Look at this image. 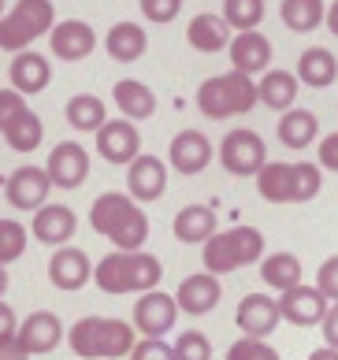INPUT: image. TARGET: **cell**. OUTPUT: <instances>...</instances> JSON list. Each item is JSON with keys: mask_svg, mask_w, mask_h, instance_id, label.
<instances>
[{"mask_svg": "<svg viewBox=\"0 0 338 360\" xmlns=\"http://www.w3.org/2000/svg\"><path fill=\"white\" fill-rule=\"evenodd\" d=\"M223 297V286H220V275L212 271H197V275H186L179 283V293H175V304L179 312L186 316H205L212 312Z\"/></svg>", "mask_w": 338, "mask_h": 360, "instance_id": "9a60e30c", "label": "cell"}, {"mask_svg": "<svg viewBox=\"0 0 338 360\" xmlns=\"http://www.w3.org/2000/svg\"><path fill=\"white\" fill-rule=\"evenodd\" d=\"M320 138V123H316V115L313 112H305V108H287L279 119V141L287 145V149H308Z\"/></svg>", "mask_w": 338, "mask_h": 360, "instance_id": "83f0119b", "label": "cell"}, {"mask_svg": "<svg viewBox=\"0 0 338 360\" xmlns=\"http://www.w3.org/2000/svg\"><path fill=\"white\" fill-rule=\"evenodd\" d=\"M323 312H327V297L316 286L297 283V286L279 293V316L294 327H320Z\"/></svg>", "mask_w": 338, "mask_h": 360, "instance_id": "9c48e42d", "label": "cell"}, {"mask_svg": "<svg viewBox=\"0 0 338 360\" xmlns=\"http://www.w3.org/2000/svg\"><path fill=\"white\" fill-rule=\"evenodd\" d=\"M138 8H142V15L149 22L164 26V22H171L182 11V0H138Z\"/></svg>", "mask_w": 338, "mask_h": 360, "instance_id": "ab89813d", "label": "cell"}, {"mask_svg": "<svg viewBox=\"0 0 338 360\" xmlns=\"http://www.w3.org/2000/svg\"><path fill=\"white\" fill-rule=\"evenodd\" d=\"M4 141H8L15 153H34L37 145L45 141V123H42V119H37L30 108H26L23 115H15V119L8 123V130H4Z\"/></svg>", "mask_w": 338, "mask_h": 360, "instance_id": "d6a6232c", "label": "cell"}, {"mask_svg": "<svg viewBox=\"0 0 338 360\" xmlns=\"http://www.w3.org/2000/svg\"><path fill=\"white\" fill-rule=\"evenodd\" d=\"M338 78V60L334 52H327L323 45H313L301 52V60H297V82H305L308 89H323L331 86Z\"/></svg>", "mask_w": 338, "mask_h": 360, "instance_id": "4316f807", "label": "cell"}, {"mask_svg": "<svg viewBox=\"0 0 338 360\" xmlns=\"http://www.w3.org/2000/svg\"><path fill=\"white\" fill-rule=\"evenodd\" d=\"M8 78H11V89H15V93H23V97H34V93H45V89H49L52 68H49V60L42 56V52L23 49V52H15V56H11Z\"/></svg>", "mask_w": 338, "mask_h": 360, "instance_id": "44dd1931", "label": "cell"}, {"mask_svg": "<svg viewBox=\"0 0 338 360\" xmlns=\"http://www.w3.org/2000/svg\"><path fill=\"white\" fill-rule=\"evenodd\" d=\"M264 19V0H223V22L231 30H256Z\"/></svg>", "mask_w": 338, "mask_h": 360, "instance_id": "e575fe53", "label": "cell"}, {"mask_svg": "<svg viewBox=\"0 0 338 360\" xmlns=\"http://www.w3.org/2000/svg\"><path fill=\"white\" fill-rule=\"evenodd\" d=\"M294 101H297V75L268 68L264 78L256 82V104H268L272 112H287L294 108Z\"/></svg>", "mask_w": 338, "mask_h": 360, "instance_id": "cb8c5ba5", "label": "cell"}, {"mask_svg": "<svg viewBox=\"0 0 338 360\" xmlns=\"http://www.w3.org/2000/svg\"><path fill=\"white\" fill-rule=\"evenodd\" d=\"M231 26L223 22V15H208V11H201V15L190 19L186 26V41H190L197 52H223L231 45Z\"/></svg>", "mask_w": 338, "mask_h": 360, "instance_id": "603a6c76", "label": "cell"}, {"mask_svg": "<svg viewBox=\"0 0 338 360\" xmlns=\"http://www.w3.org/2000/svg\"><path fill=\"white\" fill-rule=\"evenodd\" d=\"M4 290H8V264H0V297H4Z\"/></svg>", "mask_w": 338, "mask_h": 360, "instance_id": "f907efd6", "label": "cell"}, {"mask_svg": "<svg viewBox=\"0 0 338 360\" xmlns=\"http://www.w3.org/2000/svg\"><path fill=\"white\" fill-rule=\"evenodd\" d=\"M97 153L108 160V164H130V160L142 153L138 127L127 123V119H108V123L97 130Z\"/></svg>", "mask_w": 338, "mask_h": 360, "instance_id": "e0dca14e", "label": "cell"}, {"mask_svg": "<svg viewBox=\"0 0 338 360\" xmlns=\"http://www.w3.org/2000/svg\"><path fill=\"white\" fill-rule=\"evenodd\" d=\"M0 15H4V0H0Z\"/></svg>", "mask_w": 338, "mask_h": 360, "instance_id": "816d5d0a", "label": "cell"}, {"mask_svg": "<svg viewBox=\"0 0 338 360\" xmlns=\"http://www.w3.org/2000/svg\"><path fill=\"white\" fill-rule=\"evenodd\" d=\"M175 316H179V304L164 290H145L134 301V330H142L145 338H164L175 327Z\"/></svg>", "mask_w": 338, "mask_h": 360, "instance_id": "ba28073f", "label": "cell"}, {"mask_svg": "<svg viewBox=\"0 0 338 360\" xmlns=\"http://www.w3.org/2000/svg\"><path fill=\"white\" fill-rule=\"evenodd\" d=\"M130 360H175V349L164 338H142V342H134Z\"/></svg>", "mask_w": 338, "mask_h": 360, "instance_id": "60d3db41", "label": "cell"}, {"mask_svg": "<svg viewBox=\"0 0 338 360\" xmlns=\"http://www.w3.org/2000/svg\"><path fill=\"white\" fill-rule=\"evenodd\" d=\"M316 164L320 167H327V171H338V130L327 138H320L316 145Z\"/></svg>", "mask_w": 338, "mask_h": 360, "instance_id": "ee69618b", "label": "cell"}, {"mask_svg": "<svg viewBox=\"0 0 338 360\" xmlns=\"http://www.w3.org/2000/svg\"><path fill=\"white\" fill-rule=\"evenodd\" d=\"M49 182L60 186V190H78L89 175V153L78 141H60L56 149L49 153Z\"/></svg>", "mask_w": 338, "mask_h": 360, "instance_id": "30bf717a", "label": "cell"}, {"mask_svg": "<svg viewBox=\"0 0 338 360\" xmlns=\"http://www.w3.org/2000/svg\"><path fill=\"white\" fill-rule=\"evenodd\" d=\"M26 252V226L15 219H0V264H11Z\"/></svg>", "mask_w": 338, "mask_h": 360, "instance_id": "8d00e7d4", "label": "cell"}, {"mask_svg": "<svg viewBox=\"0 0 338 360\" xmlns=\"http://www.w3.org/2000/svg\"><path fill=\"white\" fill-rule=\"evenodd\" d=\"M227 360H282V356L268 345V338H246L242 335L231 349H227Z\"/></svg>", "mask_w": 338, "mask_h": 360, "instance_id": "f35d334b", "label": "cell"}, {"mask_svg": "<svg viewBox=\"0 0 338 360\" xmlns=\"http://www.w3.org/2000/svg\"><path fill=\"white\" fill-rule=\"evenodd\" d=\"M308 360H338V349H331V345H320V349L308 353Z\"/></svg>", "mask_w": 338, "mask_h": 360, "instance_id": "c3c4849f", "label": "cell"}, {"mask_svg": "<svg viewBox=\"0 0 338 360\" xmlns=\"http://www.w3.org/2000/svg\"><path fill=\"white\" fill-rule=\"evenodd\" d=\"M112 97H115L119 112H123L127 119H149L156 112V93L149 89L145 82H138V78H119Z\"/></svg>", "mask_w": 338, "mask_h": 360, "instance_id": "f1b7e54d", "label": "cell"}, {"mask_svg": "<svg viewBox=\"0 0 338 360\" xmlns=\"http://www.w3.org/2000/svg\"><path fill=\"white\" fill-rule=\"evenodd\" d=\"M89 278H93V268H89V257H86L82 249L60 245L56 252H52V260H49V283L56 286V290L75 293V290H82Z\"/></svg>", "mask_w": 338, "mask_h": 360, "instance_id": "ac0fdd59", "label": "cell"}, {"mask_svg": "<svg viewBox=\"0 0 338 360\" xmlns=\"http://www.w3.org/2000/svg\"><path fill=\"white\" fill-rule=\"evenodd\" d=\"M253 104H256V82L249 75H238V71L215 75L208 82H201V89H197V108L208 119L246 115Z\"/></svg>", "mask_w": 338, "mask_h": 360, "instance_id": "5b68a950", "label": "cell"}, {"mask_svg": "<svg viewBox=\"0 0 338 360\" xmlns=\"http://www.w3.org/2000/svg\"><path fill=\"white\" fill-rule=\"evenodd\" d=\"M52 26H56L52 0H15V4L0 15V49L15 56V52L30 49L34 37L49 34Z\"/></svg>", "mask_w": 338, "mask_h": 360, "instance_id": "277c9868", "label": "cell"}, {"mask_svg": "<svg viewBox=\"0 0 338 360\" xmlns=\"http://www.w3.org/2000/svg\"><path fill=\"white\" fill-rule=\"evenodd\" d=\"M212 234H215V212L208 205H186L179 216H175V238L186 245L208 242Z\"/></svg>", "mask_w": 338, "mask_h": 360, "instance_id": "f546056e", "label": "cell"}, {"mask_svg": "<svg viewBox=\"0 0 338 360\" xmlns=\"http://www.w3.org/2000/svg\"><path fill=\"white\" fill-rule=\"evenodd\" d=\"M264 257V234L256 226H231V231H215L205 242V271L227 275L246 264H256Z\"/></svg>", "mask_w": 338, "mask_h": 360, "instance_id": "3957f363", "label": "cell"}, {"mask_svg": "<svg viewBox=\"0 0 338 360\" xmlns=\"http://www.w3.org/2000/svg\"><path fill=\"white\" fill-rule=\"evenodd\" d=\"M220 164L231 171V175H238V179L256 175V171L268 164L264 138L256 134V130H249V127L231 130V134L223 138V145H220Z\"/></svg>", "mask_w": 338, "mask_h": 360, "instance_id": "8992f818", "label": "cell"}, {"mask_svg": "<svg viewBox=\"0 0 338 360\" xmlns=\"http://www.w3.org/2000/svg\"><path fill=\"white\" fill-rule=\"evenodd\" d=\"M127 190L134 201H160L168 190V167L164 160L149 156V153H138L127 164Z\"/></svg>", "mask_w": 338, "mask_h": 360, "instance_id": "7c38bea8", "label": "cell"}, {"mask_svg": "<svg viewBox=\"0 0 338 360\" xmlns=\"http://www.w3.org/2000/svg\"><path fill=\"white\" fill-rule=\"evenodd\" d=\"M234 323L246 338H268L282 323L279 301L268 297V293H246L242 304H238V312H234Z\"/></svg>", "mask_w": 338, "mask_h": 360, "instance_id": "8fae6325", "label": "cell"}, {"mask_svg": "<svg viewBox=\"0 0 338 360\" xmlns=\"http://www.w3.org/2000/svg\"><path fill=\"white\" fill-rule=\"evenodd\" d=\"M78 231V216L67 205H42L30 219V234L37 238L42 245H67Z\"/></svg>", "mask_w": 338, "mask_h": 360, "instance_id": "ffe728a7", "label": "cell"}, {"mask_svg": "<svg viewBox=\"0 0 338 360\" xmlns=\"http://www.w3.org/2000/svg\"><path fill=\"white\" fill-rule=\"evenodd\" d=\"M256 193L268 205H294V164L272 160L256 171Z\"/></svg>", "mask_w": 338, "mask_h": 360, "instance_id": "d4e9b609", "label": "cell"}, {"mask_svg": "<svg viewBox=\"0 0 338 360\" xmlns=\"http://www.w3.org/2000/svg\"><path fill=\"white\" fill-rule=\"evenodd\" d=\"M227 52H231V71L238 75H261L268 71V63H272V41L261 34V30H242L231 37V45H227Z\"/></svg>", "mask_w": 338, "mask_h": 360, "instance_id": "d6986e66", "label": "cell"}, {"mask_svg": "<svg viewBox=\"0 0 338 360\" xmlns=\"http://www.w3.org/2000/svg\"><path fill=\"white\" fill-rule=\"evenodd\" d=\"M134 212H138V201L130 193H101L89 208V226L104 238H112L119 226H123Z\"/></svg>", "mask_w": 338, "mask_h": 360, "instance_id": "7402d4cb", "label": "cell"}, {"mask_svg": "<svg viewBox=\"0 0 338 360\" xmlns=\"http://www.w3.org/2000/svg\"><path fill=\"white\" fill-rule=\"evenodd\" d=\"M171 349H175V360H208L212 356V342L201 335V330H182Z\"/></svg>", "mask_w": 338, "mask_h": 360, "instance_id": "74e56055", "label": "cell"}, {"mask_svg": "<svg viewBox=\"0 0 338 360\" xmlns=\"http://www.w3.org/2000/svg\"><path fill=\"white\" fill-rule=\"evenodd\" d=\"M67 123L75 130H82V134H97V130L108 123V108L101 97H93V93H78V97L67 101Z\"/></svg>", "mask_w": 338, "mask_h": 360, "instance_id": "4dcf8cb0", "label": "cell"}, {"mask_svg": "<svg viewBox=\"0 0 338 360\" xmlns=\"http://www.w3.org/2000/svg\"><path fill=\"white\" fill-rule=\"evenodd\" d=\"M212 156H215V149L201 130H179L171 138V149H168V160L179 175H201L212 164Z\"/></svg>", "mask_w": 338, "mask_h": 360, "instance_id": "2e32d148", "label": "cell"}, {"mask_svg": "<svg viewBox=\"0 0 338 360\" xmlns=\"http://www.w3.org/2000/svg\"><path fill=\"white\" fill-rule=\"evenodd\" d=\"M15 338H19V345L30 356H42V353H52L60 345V338H67V330H63V323H60V316L56 312H30L19 323V330H15Z\"/></svg>", "mask_w": 338, "mask_h": 360, "instance_id": "4fadbf2b", "label": "cell"}, {"mask_svg": "<svg viewBox=\"0 0 338 360\" xmlns=\"http://www.w3.org/2000/svg\"><path fill=\"white\" fill-rule=\"evenodd\" d=\"M26 112V97L23 93H15V89H0V134L8 130V123L15 115H23Z\"/></svg>", "mask_w": 338, "mask_h": 360, "instance_id": "7bdbcfd3", "label": "cell"}, {"mask_svg": "<svg viewBox=\"0 0 338 360\" xmlns=\"http://www.w3.org/2000/svg\"><path fill=\"white\" fill-rule=\"evenodd\" d=\"M104 49H108V56H112L115 63H134V60L145 56L149 34L142 30L138 22H115L112 30H108V37H104Z\"/></svg>", "mask_w": 338, "mask_h": 360, "instance_id": "484cf974", "label": "cell"}, {"mask_svg": "<svg viewBox=\"0 0 338 360\" xmlns=\"http://www.w3.org/2000/svg\"><path fill=\"white\" fill-rule=\"evenodd\" d=\"M279 15L294 34H313L327 15V8H323V0H282Z\"/></svg>", "mask_w": 338, "mask_h": 360, "instance_id": "836d02e7", "label": "cell"}, {"mask_svg": "<svg viewBox=\"0 0 338 360\" xmlns=\"http://www.w3.org/2000/svg\"><path fill=\"white\" fill-rule=\"evenodd\" d=\"M138 330L123 319L112 316H82L78 323L67 330V345H71L75 356L82 360H119L134 349V338Z\"/></svg>", "mask_w": 338, "mask_h": 360, "instance_id": "7a4b0ae2", "label": "cell"}, {"mask_svg": "<svg viewBox=\"0 0 338 360\" xmlns=\"http://www.w3.org/2000/svg\"><path fill=\"white\" fill-rule=\"evenodd\" d=\"M323 186V167L320 164H308V160H297L294 164V205H305L313 201Z\"/></svg>", "mask_w": 338, "mask_h": 360, "instance_id": "d590c367", "label": "cell"}, {"mask_svg": "<svg viewBox=\"0 0 338 360\" xmlns=\"http://www.w3.org/2000/svg\"><path fill=\"white\" fill-rule=\"evenodd\" d=\"M320 327H323V338H327V345H331V349H338V301L327 304V312H323Z\"/></svg>", "mask_w": 338, "mask_h": 360, "instance_id": "f6af8a7d", "label": "cell"}, {"mask_svg": "<svg viewBox=\"0 0 338 360\" xmlns=\"http://www.w3.org/2000/svg\"><path fill=\"white\" fill-rule=\"evenodd\" d=\"M316 290L327 301H338V257H327L316 271Z\"/></svg>", "mask_w": 338, "mask_h": 360, "instance_id": "b9f144b4", "label": "cell"}, {"mask_svg": "<svg viewBox=\"0 0 338 360\" xmlns=\"http://www.w3.org/2000/svg\"><path fill=\"white\" fill-rule=\"evenodd\" d=\"M4 193H8V205L19 208V212H37L42 205H49V193H52V182H49V171L45 167H34V164H23L8 175L4 182Z\"/></svg>", "mask_w": 338, "mask_h": 360, "instance_id": "52a82bcc", "label": "cell"}, {"mask_svg": "<svg viewBox=\"0 0 338 360\" xmlns=\"http://www.w3.org/2000/svg\"><path fill=\"white\" fill-rule=\"evenodd\" d=\"M160 278H164V268H160V260L153 257V252H108V257L93 268V283H97V290L104 293H145V290H156Z\"/></svg>", "mask_w": 338, "mask_h": 360, "instance_id": "6da1fadb", "label": "cell"}, {"mask_svg": "<svg viewBox=\"0 0 338 360\" xmlns=\"http://www.w3.org/2000/svg\"><path fill=\"white\" fill-rule=\"evenodd\" d=\"M0 360H30V353L19 345V338H8L4 345H0Z\"/></svg>", "mask_w": 338, "mask_h": 360, "instance_id": "7dc6e473", "label": "cell"}, {"mask_svg": "<svg viewBox=\"0 0 338 360\" xmlns=\"http://www.w3.org/2000/svg\"><path fill=\"white\" fill-rule=\"evenodd\" d=\"M323 19H327V30L338 37V0H334V4L327 8V15H323Z\"/></svg>", "mask_w": 338, "mask_h": 360, "instance_id": "681fc988", "label": "cell"}, {"mask_svg": "<svg viewBox=\"0 0 338 360\" xmlns=\"http://www.w3.org/2000/svg\"><path fill=\"white\" fill-rule=\"evenodd\" d=\"M261 278L272 290H290L301 283V260L294 252H272V257H261Z\"/></svg>", "mask_w": 338, "mask_h": 360, "instance_id": "1f68e13d", "label": "cell"}, {"mask_svg": "<svg viewBox=\"0 0 338 360\" xmlns=\"http://www.w3.org/2000/svg\"><path fill=\"white\" fill-rule=\"evenodd\" d=\"M15 330H19V319H15V312H11V304L0 301V345H4L8 338H15Z\"/></svg>", "mask_w": 338, "mask_h": 360, "instance_id": "bcb514c9", "label": "cell"}, {"mask_svg": "<svg viewBox=\"0 0 338 360\" xmlns=\"http://www.w3.org/2000/svg\"><path fill=\"white\" fill-rule=\"evenodd\" d=\"M49 45H52V56H60L63 63H75V60H86L97 49V34L82 19H63L49 30Z\"/></svg>", "mask_w": 338, "mask_h": 360, "instance_id": "5bb4252c", "label": "cell"}]
</instances>
